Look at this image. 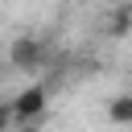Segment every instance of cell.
<instances>
[{"mask_svg": "<svg viewBox=\"0 0 132 132\" xmlns=\"http://www.w3.org/2000/svg\"><path fill=\"white\" fill-rule=\"evenodd\" d=\"M41 54H45V45L41 41H33V37H16L12 41V66H21V70H33L37 62H41Z\"/></svg>", "mask_w": 132, "mask_h": 132, "instance_id": "1", "label": "cell"}, {"mask_svg": "<svg viewBox=\"0 0 132 132\" xmlns=\"http://www.w3.org/2000/svg\"><path fill=\"white\" fill-rule=\"evenodd\" d=\"M107 116H111L116 124H132V91L116 95V99H111V107H107Z\"/></svg>", "mask_w": 132, "mask_h": 132, "instance_id": "3", "label": "cell"}, {"mask_svg": "<svg viewBox=\"0 0 132 132\" xmlns=\"http://www.w3.org/2000/svg\"><path fill=\"white\" fill-rule=\"evenodd\" d=\"M4 120H8V116H4V111H0V128H4Z\"/></svg>", "mask_w": 132, "mask_h": 132, "instance_id": "4", "label": "cell"}, {"mask_svg": "<svg viewBox=\"0 0 132 132\" xmlns=\"http://www.w3.org/2000/svg\"><path fill=\"white\" fill-rule=\"evenodd\" d=\"M45 107V91L41 87H33V91H25L21 99H16V116H37Z\"/></svg>", "mask_w": 132, "mask_h": 132, "instance_id": "2", "label": "cell"}]
</instances>
